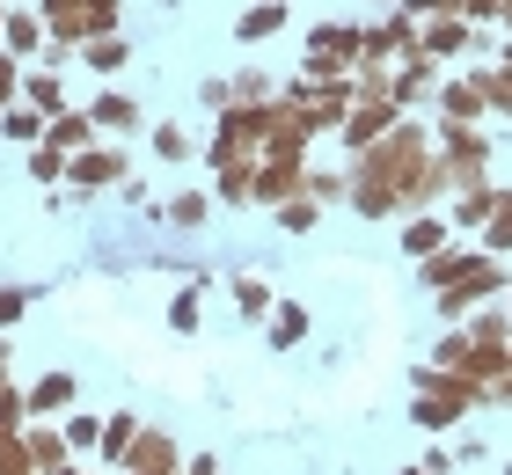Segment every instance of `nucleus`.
<instances>
[{
  "label": "nucleus",
  "mask_w": 512,
  "mask_h": 475,
  "mask_svg": "<svg viewBox=\"0 0 512 475\" xmlns=\"http://www.w3.org/2000/svg\"><path fill=\"white\" fill-rule=\"evenodd\" d=\"M359 52H366V30H344V22L315 30V37H308V81H337Z\"/></svg>",
  "instance_id": "obj_1"
},
{
  "label": "nucleus",
  "mask_w": 512,
  "mask_h": 475,
  "mask_svg": "<svg viewBox=\"0 0 512 475\" xmlns=\"http://www.w3.org/2000/svg\"><path fill=\"white\" fill-rule=\"evenodd\" d=\"M395 125H403V110H395L388 95H374V103H352V117L337 125V139H344L352 154H366V147H374V139H388Z\"/></svg>",
  "instance_id": "obj_2"
},
{
  "label": "nucleus",
  "mask_w": 512,
  "mask_h": 475,
  "mask_svg": "<svg viewBox=\"0 0 512 475\" xmlns=\"http://www.w3.org/2000/svg\"><path fill=\"white\" fill-rule=\"evenodd\" d=\"M118 176H125V154H110V147L66 154V183H74V190H103V183H118Z\"/></svg>",
  "instance_id": "obj_3"
},
{
  "label": "nucleus",
  "mask_w": 512,
  "mask_h": 475,
  "mask_svg": "<svg viewBox=\"0 0 512 475\" xmlns=\"http://www.w3.org/2000/svg\"><path fill=\"white\" fill-rule=\"evenodd\" d=\"M476 256H483V249H461V242H447V249H432L425 264H417V278H425V293H447L454 278H469V271H476Z\"/></svg>",
  "instance_id": "obj_4"
},
{
  "label": "nucleus",
  "mask_w": 512,
  "mask_h": 475,
  "mask_svg": "<svg viewBox=\"0 0 512 475\" xmlns=\"http://www.w3.org/2000/svg\"><path fill=\"white\" fill-rule=\"evenodd\" d=\"M81 388H74V373H44L37 388H22V410L30 417H59V410H74Z\"/></svg>",
  "instance_id": "obj_5"
},
{
  "label": "nucleus",
  "mask_w": 512,
  "mask_h": 475,
  "mask_svg": "<svg viewBox=\"0 0 512 475\" xmlns=\"http://www.w3.org/2000/svg\"><path fill=\"white\" fill-rule=\"evenodd\" d=\"M22 446H30L37 475H59L66 461H74V446H66V432H52V424H22Z\"/></svg>",
  "instance_id": "obj_6"
},
{
  "label": "nucleus",
  "mask_w": 512,
  "mask_h": 475,
  "mask_svg": "<svg viewBox=\"0 0 512 475\" xmlns=\"http://www.w3.org/2000/svg\"><path fill=\"white\" fill-rule=\"evenodd\" d=\"M44 139H52L59 154H81V147H96V117L88 110H59L52 125H44Z\"/></svg>",
  "instance_id": "obj_7"
},
{
  "label": "nucleus",
  "mask_w": 512,
  "mask_h": 475,
  "mask_svg": "<svg viewBox=\"0 0 512 475\" xmlns=\"http://www.w3.org/2000/svg\"><path fill=\"white\" fill-rule=\"evenodd\" d=\"M0 44H8L15 59L44 52V15H37V8H8V30H0Z\"/></svg>",
  "instance_id": "obj_8"
},
{
  "label": "nucleus",
  "mask_w": 512,
  "mask_h": 475,
  "mask_svg": "<svg viewBox=\"0 0 512 475\" xmlns=\"http://www.w3.org/2000/svg\"><path fill=\"white\" fill-rule=\"evenodd\" d=\"M447 234H454V227L439 220V212H410V227H403V249L417 256V264H425L432 249H447Z\"/></svg>",
  "instance_id": "obj_9"
},
{
  "label": "nucleus",
  "mask_w": 512,
  "mask_h": 475,
  "mask_svg": "<svg viewBox=\"0 0 512 475\" xmlns=\"http://www.w3.org/2000/svg\"><path fill=\"white\" fill-rule=\"evenodd\" d=\"M483 110H491V95H483V81H476V74L447 88V125H476Z\"/></svg>",
  "instance_id": "obj_10"
},
{
  "label": "nucleus",
  "mask_w": 512,
  "mask_h": 475,
  "mask_svg": "<svg viewBox=\"0 0 512 475\" xmlns=\"http://www.w3.org/2000/svg\"><path fill=\"white\" fill-rule=\"evenodd\" d=\"M0 132H8L15 147H37V139H44V110L37 103H8V110H0Z\"/></svg>",
  "instance_id": "obj_11"
},
{
  "label": "nucleus",
  "mask_w": 512,
  "mask_h": 475,
  "mask_svg": "<svg viewBox=\"0 0 512 475\" xmlns=\"http://www.w3.org/2000/svg\"><path fill=\"white\" fill-rule=\"evenodd\" d=\"M278 30H286V8H278V0H264V8H249V15L235 22L242 44H264V37H278Z\"/></svg>",
  "instance_id": "obj_12"
},
{
  "label": "nucleus",
  "mask_w": 512,
  "mask_h": 475,
  "mask_svg": "<svg viewBox=\"0 0 512 475\" xmlns=\"http://www.w3.org/2000/svg\"><path fill=\"white\" fill-rule=\"evenodd\" d=\"M132 439H139V417H132V410H118V417L103 424V461H110V468H125V454H132Z\"/></svg>",
  "instance_id": "obj_13"
},
{
  "label": "nucleus",
  "mask_w": 512,
  "mask_h": 475,
  "mask_svg": "<svg viewBox=\"0 0 512 475\" xmlns=\"http://www.w3.org/2000/svg\"><path fill=\"white\" fill-rule=\"evenodd\" d=\"M81 59H88V66H96V74H118V66H125L132 52H125V37H118V30H110V37H81Z\"/></svg>",
  "instance_id": "obj_14"
},
{
  "label": "nucleus",
  "mask_w": 512,
  "mask_h": 475,
  "mask_svg": "<svg viewBox=\"0 0 512 475\" xmlns=\"http://www.w3.org/2000/svg\"><path fill=\"white\" fill-rule=\"evenodd\" d=\"M88 117H96L103 132H132L139 125V103H132V95H96V110H88Z\"/></svg>",
  "instance_id": "obj_15"
},
{
  "label": "nucleus",
  "mask_w": 512,
  "mask_h": 475,
  "mask_svg": "<svg viewBox=\"0 0 512 475\" xmlns=\"http://www.w3.org/2000/svg\"><path fill=\"white\" fill-rule=\"evenodd\" d=\"M22 103H37L44 117H59V110H66V88H59V74H22Z\"/></svg>",
  "instance_id": "obj_16"
},
{
  "label": "nucleus",
  "mask_w": 512,
  "mask_h": 475,
  "mask_svg": "<svg viewBox=\"0 0 512 475\" xmlns=\"http://www.w3.org/2000/svg\"><path fill=\"white\" fill-rule=\"evenodd\" d=\"M410 417L425 424V432H447V424H454L461 410H454V402H439V395H417V402H410Z\"/></svg>",
  "instance_id": "obj_17"
},
{
  "label": "nucleus",
  "mask_w": 512,
  "mask_h": 475,
  "mask_svg": "<svg viewBox=\"0 0 512 475\" xmlns=\"http://www.w3.org/2000/svg\"><path fill=\"white\" fill-rule=\"evenodd\" d=\"M235 307L256 322V315H271V285L264 278H235Z\"/></svg>",
  "instance_id": "obj_18"
},
{
  "label": "nucleus",
  "mask_w": 512,
  "mask_h": 475,
  "mask_svg": "<svg viewBox=\"0 0 512 475\" xmlns=\"http://www.w3.org/2000/svg\"><path fill=\"white\" fill-rule=\"evenodd\" d=\"M483 227H491V234H483V249H512V190H505V198H498V212H491V220H483Z\"/></svg>",
  "instance_id": "obj_19"
},
{
  "label": "nucleus",
  "mask_w": 512,
  "mask_h": 475,
  "mask_svg": "<svg viewBox=\"0 0 512 475\" xmlns=\"http://www.w3.org/2000/svg\"><path fill=\"white\" fill-rule=\"evenodd\" d=\"M300 337H308V315H300V307H278V315H271V344L286 351V344H300Z\"/></svg>",
  "instance_id": "obj_20"
},
{
  "label": "nucleus",
  "mask_w": 512,
  "mask_h": 475,
  "mask_svg": "<svg viewBox=\"0 0 512 475\" xmlns=\"http://www.w3.org/2000/svg\"><path fill=\"white\" fill-rule=\"evenodd\" d=\"M205 212H213V198H205V190H183V198L169 205V220L176 227H205Z\"/></svg>",
  "instance_id": "obj_21"
},
{
  "label": "nucleus",
  "mask_w": 512,
  "mask_h": 475,
  "mask_svg": "<svg viewBox=\"0 0 512 475\" xmlns=\"http://www.w3.org/2000/svg\"><path fill=\"white\" fill-rule=\"evenodd\" d=\"M66 446H74V454H88V446H103V424L88 417V410H74V417H66Z\"/></svg>",
  "instance_id": "obj_22"
},
{
  "label": "nucleus",
  "mask_w": 512,
  "mask_h": 475,
  "mask_svg": "<svg viewBox=\"0 0 512 475\" xmlns=\"http://www.w3.org/2000/svg\"><path fill=\"white\" fill-rule=\"evenodd\" d=\"M30 176H37V183H59V176H66V154L52 147V139H37V154H30Z\"/></svg>",
  "instance_id": "obj_23"
},
{
  "label": "nucleus",
  "mask_w": 512,
  "mask_h": 475,
  "mask_svg": "<svg viewBox=\"0 0 512 475\" xmlns=\"http://www.w3.org/2000/svg\"><path fill=\"white\" fill-rule=\"evenodd\" d=\"M154 154H161V161H191V132H183V125H161V132H154Z\"/></svg>",
  "instance_id": "obj_24"
},
{
  "label": "nucleus",
  "mask_w": 512,
  "mask_h": 475,
  "mask_svg": "<svg viewBox=\"0 0 512 475\" xmlns=\"http://www.w3.org/2000/svg\"><path fill=\"white\" fill-rule=\"evenodd\" d=\"M22 315H30V293H22V285H0V329H15Z\"/></svg>",
  "instance_id": "obj_25"
},
{
  "label": "nucleus",
  "mask_w": 512,
  "mask_h": 475,
  "mask_svg": "<svg viewBox=\"0 0 512 475\" xmlns=\"http://www.w3.org/2000/svg\"><path fill=\"white\" fill-rule=\"evenodd\" d=\"M198 293H205V285H183V293H176V307H169L176 329H198Z\"/></svg>",
  "instance_id": "obj_26"
},
{
  "label": "nucleus",
  "mask_w": 512,
  "mask_h": 475,
  "mask_svg": "<svg viewBox=\"0 0 512 475\" xmlns=\"http://www.w3.org/2000/svg\"><path fill=\"white\" fill-rule=\"evenodd\" d=\"M183 475H220V461H213V454H191V461H183Z\"/></svg>",
  "instance_id": "obj_27"
},
{
  "label": "nucleus",
  "mask_w": 512,
  "mask_h": 475,
  "mask_svg": "<svg viewBox=\"0 0 512 475\" xmlns=\"http://www.w3.org/2000/svg\"><path fill=\"white\" fill-rule=\"evenodd\" d=\"M447 468H454L447 454H432V461H417V468H403V475H447Z\"/></svg>",
  "instance_id": "obj_28"
},
{
  "label": "nucleus",
  "mask_w": 512,
  "mask_h": 475,
  "mask_svg": "<svg viewBox=\"0 0 512 475\" xmlns=\"http://www.w3.org/2000/svg\"><path fill=\"white\" fill-rule=\"evenodd\" d=\"M8 351H15V344H8V337H0V380H8Z\"/></svg>",
  "instance_id": "obj_29"
},
{
  "label": "nucleus",
  "mask_w": 512,
  "mask_h": 475,
  "mask_svg": "<svg viewBox=\"0 0 512 475\" xmlns=\"http://www.w3.org/2000/svg\"><path fill=\"white\" fill-rule=\"evenodd\" d=\"M498 22H505V30H512V0H498Z\"/></svg>",
  "instance_id": "obj_30"
},
{
  "label": "nucleus",
  "mask_w": 512,
  "mask_h": 475,
  "mask_svg": "<svg viewBox=\"0 0 512 475\" xmlns=\"http://www.w3.org/2000/svg\"><path fill=\"white\" fill-rule=\"evenodd\" d=\"M59 475H88V468H74V461H66V468H59Z\"/></svg>",
  "instance_id": "obj_31"
},
{
  "label": "nucleus",
  "mask_w": 512,
  "mask_h": 475,
  "mask_svg": "<svg viewBox=\"0 0 512 475\" xmlns=\"http://www.w3.org/2000/svg\"><path fill=\"white\" fill-rule=\"evenodd\" d=\"M498 66H512V44H505V59H498Z\"/></svg>",
  "instance_id": "obj_32"
},
{
  "label": "nucleus",
  "mask_w": 512,
  "mask_h": 475,
  "mask_svg": "<svg viewBox=\"0 0 512 475\" xmlns=\"http://www.w3.org/2000/svg\"><path fill=\"white\" fill-rule=\"evenodd\" d=\"M0 30H8V8H0Z\"/></svg>",
  "instance_id": "obj_33"
},
{
  "label": "nucleus",
  "mask_w": 512,
  "mask_h": 475,
  "mask_svg": "<svg viewBox=\"0 0 512 475\" xmlns=\"http://www.w3.org/2000/svg\"><path fill=\"white\" fill-rule=\"evenodd\" d=\"M505 293H512V285H505ZM505 315H512V300H505Z\"/></svg>",
  "instance_id": "obj_34"
}]
</instances>
